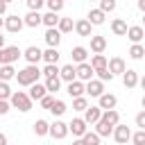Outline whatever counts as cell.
<instances>
[{
    "instance_id": "cell-1",
    "label": "cell",
    "mask_w": 145,
    "mask_h": 145,
    "mask_svg": "<svg viewBox=\"0 0 145 145\" xmlns=\"http://www.w3.org/2000/svg\"><path fill=\"white\" fill-rule=\"evenodd\" d=\"M39 77H41V70L39 66H25L23 70L16 72V79L20 86H32V84H39Z\"/></svg>"
},
{
    "instance_id": "cell-2",
    "label": "cell",
    "mask_w": 145,
    "mask_h": 145,
    "mask_svg": "<svg viewBox=\"0 0 145 145\" xmlns=\"http://www.w3.org/2000/svg\"><path fill=\"white\" fill-rule=\"evenodd\" d=\"M9 102H11L14 109H18V111H23V113L32 109V100H29V95H27L25 91H14L11 97H9Z\"/></svg>"
},
{
    "instance_id": "cell-3",
    "label": "cell",
    "mask_w": 145,
    "mask_h": 145,
    "mask_svg": "<svg viewBox=\"0 0 145 145\" xmlns=\"http://www.w3.org/2000/svg\"><path fill=\"white\" fill-rule=\"evenodd\" d=\"M18 57H23V52L16 45H7L5 50H0V66H11L14 61H18Z\"/></svg>"
},
{
    "instance_id": "cell-4",
    "label": "cell",
    "mask_w": 145,
    "mask_h": 145,
    "mask_svg": "<svg viewBox=\"0 0 145 145\" xmlns=\"http://www.w3.org/2000/svg\"><path fill=\"white\" fill-rule=\"evenodd\" d=\"M75 75H77V82H82V84L86 82V84H88L95 72H93L91 63H79V66H75Z\"/></svg>"
},
{
    "instance_id": "cell-5",
    "label": "cell",
    "mask_w": 145,
    "mask_h": 145,
    "mask_svg": "<svg viewBox=\"0 0 145 145\" xmlns=\"http://www.w3.org/2000/svg\"><path fill=\"white\" fill-rule=\"evenodd\" d=\"M113 138H116V143L127 145V140L131 138V129H129L127 125H116V127H113Z\"/></svg>"
},
{
    "instance_id": "cell-6",
    "label": "cell",
    "mask_w": 145,
    "mask_h": 145,
    "mask_svg": "<svg viewBox=\"0 0 145 145\" xmlns=\"http://www.w3.org/2000/svg\"><path fill=\"white\" fill-rule=\"evenodd\" d=\"M50 136H52V138H57V140L66 138V136H68V125H66V122H61V120H54V122L50 125Z\"/></svg>"
},
{
    "instance_id": "cell-7",
    "label": "cell",
    "mask_w": 145,
    "mask_h": 145,
    "mask_svg": "<svg viewBox=\"0 0 145 145\" xmlns=\"http://www.w3.org/2000/svg\"><path fill=\"white\" fill-rule=\"evenodd\" d=\"M106 70H109L111 75H125V70H127L125 59H122V57H113V59L106 63Z\"/></svg>"
},
{
    "instance_id": "cell-8",
    "label": "cell",
    "mask_w": 145,
    "mask_h": 145,
    "mask_svg": "<svg viewBox=\"0 0 145 145\" xmlns=\"http://www.w3.org/2000/svg\"><path fill=\"white\" fill-rule=\"evenodd\" d=\"M100 118H102V109H100V106H88V109L84 111V118H82V120H84L86 125H97Z\"/></svg>"
},
{
    "instance_id": "cell-9",
    "label": "cell",
    "mask_w": 145,
    "mask_h": 145,
    "mask_svg": "<svg viewBox=\"0 0 145 145\" xmlns=\"http://www.w3.org/2000/svg\"><path fill=\"white\" fill-rule=\"evenodd\" d=\"M23 57L27 59V63H29V66H36V63H39V61L43 59V52H41V50H39L36 45H29V48H27V50L23 52Z\"/></svg>"
},
{
    "instance_id": "cell-10",
    "label": "cell",
    "mask_w": 145,
    "mask_h": 145,
    "mask_svg": "<svg viewBox=\"0 0 145 145\" xmlns=\"http://www.w3.org/2000/svg\"><path fill=\"white\" fill-rule=\"evenodd\" d=\"M84 88H86V93H88L91 97H100V95H104V84H102L100 79H91Z\"/></svg>"
},
{
    "instance_id": "cell-11",
    "label": "cell",
    "mask_w": 145,
    "mask_h": 145,
    "mask_svg": "<svg viewBox=\"0 0 145 145\" xmlns=\"http://www.w3.org/2000/svg\"><path fill=\"white\" fill-rule=\"evenodd\" d=\"M100 100V109H104V111H111V109H116V104H118V97L113 95V93H104V95H100L97 97Z\"/></svg>"
},
{
    "instance_id": "cell-12",
    "label": "cell",
    "mask_w": 145,
    "mask_h": 145,
    "mask_svg": "<svg viewBox=\"0 0 145 145\" xmlns=\"http://www.w3.org/2000/svg\"><path fill=\"white\" fill-rule=\"evenodd\" d=\"M68 131H72V136H77V138H82L86 131H88V127H86V122L82 120V118H75L70 125H68Z\"/></svg>"
},
{
    "instance_id": "cell-13",
    "label": "cell",
    "mask_w": 145,
    "mask_h": 145,
    "mask_svg": "<svg viewBox=\"0 0 145 145\" xmlns=\"http://www.w3.org/2000/svg\"><path fill=\"white\" fill-rule=\"evenodd\" d=\"M59 79H61V82H68V84L75 82V79H77V75H75V66H72V63H66L63 68H59Z\"/></svg>"
},
{
    "instance_id": "cell-14",
    "label": "cell",
    "mask_w": 145,
    "mask_h": 145,
    "mask_svg": "<svg viewBox=\"0 0 145 145\" xmlns=\"http://www.w3.org/2000/svg\"><path fill=\"white\" fill-rule=\"evenodd\" d=\"M27 95H29V100H32V102H34V100H39V102H41V100L48 95V91H45V84H32Z\"/></svg>"
},
{
    "instance_id": "cell-15",
    "label": "cell",
    "mask_w": 145,
    "mask_h": 145,
    "mask_svg": "<svg viewBox=\"0 0 145 145\" xmlns=\"http://www.w3.org/2000/svg\"><path fill=\"white\" fill-rule=\"evenodd\" d=\"M23 25H25V23H23V18H18V16H7V18H5V27H7L9 32H14V34L20 32Z\"/></svg>"
},
{
    "instance_id": "cell-16",
    "label": "cell",
    "mask_w": 145,
    "mask_h": 145,
    "mask_svg": "<svg viewBox=\"0 0 145 145\" xmlns=\"http://www.w3.org/2000/svg\"><path fill=\"white\" fill-rule=\"evenodd\" d=\"M43 39H45L48 48H54V50H57V45L61 43V34H59V29H48Z\"/></svg>"
},
{
    "instance_id": "cell-17",
    "label": "cell",
    "mask_w": 145,
    "mask_h": 145,
    "mask_svg": "<svg viewBox=\"0 0 145 145\" xmlns=\"http://www.w3.org/2000/svg\"><path fill=\"white\" fill-rule=\"evenodd\" d=\"M104 48H106V39H104V36H100V34L91 36V50H93L95 54H102Z\"/></svg>"
},
{
    "instance_id": "cell-18",
    "label": "cell",
    "mask_w": 145,
    "mask_h": 145,
    "mask_svg": "<svg viewBox=\"0 0 145 145\" xmlns=\"http://www.w3.org/2000/svg\"><path fill=\"white\" fill-rule=\"evenodd\" d=\"M100 120H102V122H106L109 127H116V125H120V113H118L116 109H111V111H104Z\"/></svg>"
},
{
    "instance_id": "cell-19",
    "label": "cell",
    "mask_w": 145,
    "mask_h": 145,
    "mask_svg": "<svg viewBox=\"0 0 145 145\" xmlns=\"http://www.w3.org/2000/svg\"><path fill=\"white\" fill-rule=\"evenodd\" d=\"M41 23H43L48 29H57V25H59V16H57V14H52V11H48V14H43V16H41Z\"/></svg>"
},
{
    "instance_id": "cell-20",
    "label": "cell",
    "mask_w": 145,
    "mask_h": 145,
    "mask_svg": "<svg viewBox=\"0 0 145 145\" xmlns=\"http://www.w3.org/2000/svg\"><path fill=\"white\" fill-rule=\"evenodd\" d=\"M127 29H129V27H127V23H125L122 18H116V20L111 23V32H113L116 36H127Z\"/></svg>"
},
{
    "instance_id": "cell-21",
    "label": "cell",
    "mask_w": 145,
    "mask_h": 145,
    "mask_svg": "<svg viewBox=\"0 0 145 145\" xmlns=\"http://www.w3.org/2000/svg\"><path fill=\"white\" fill-rule=\"evenodd\" d=\"M91 27H93V25H91L86 18H82V20L75 23V32H77L79 36H93V34H91Z\"/></svg>"
},
{
    "instance_id": "cell-22",
    "label": "cell",
    "mask_w": 145,
    "mask_h": 145,
    "mask_svg": "<svg viewBox=\"0 0 145 145\" xmlns=\"http://www.w3.org/2000/svg\"><path fill=\"white\" fill-rule=\"evenodd\" d=\"M127 36H129V41H134V43H140V39L145 36V29H143L140 25H131V27L127 29Z\"/></svg>"
},
{
    "instance_id": "cell-23",
    "label": "cell",
    "mask_w": 145,
    "mask_h": 145,
    "mask_svg": "<svg viewBox=\"0 0 145 145\" xmlns=\"http://www.w3.org/2000/svg\"><path fill=\"white\" fill-rule=\"evenodd\" d=\"M106 57L104 54H93V59H91V68H93V72H100V70H104L106 68Z\"/></svg>"
},
{
    "instance_id": "cell-24",
    "label": "cell",
    "mask_w": 145,
    "mask_h": 145,
    "mask_svg": "<svg viewBox=\"0 0 145 145\" xmlns=\"http://www.w3.org/2000/svg\"><path fill=\"white\" fill-rule=\"evenodd\" d=\"M122 84L127 86V88H134L136 84H138V72L136 70H125V75H122Z\"/></svg>"
},
{
    "instance_id": "cell-25",
    "label": "cell",
    "mask_w": 145,
    "mask_h": 145,
    "mask_svg": "<svg viewBox=\"0 0 145 145\" xmlns=\"http://www.w3.org/2000/svg\"><path fill=\"white\" fill-rule=\"evenodd\" d=\"M84 93H86V88H84V84L82 82H70L68 84V95H72V97H84Z\"/></svg>"
},
{
    "instance_id": "cell-26",
    "label": "cell",
    "mask_w": 145,
    "mask_h": 145,
    "mask_svg": "<svg viewBox=\"0 0 145 145\" xmlns=\"http://www.w3.org/2000/svg\"><path fill=\"white\" fill-rule=\"evenodd\" d=\"M72 61L79 66V63H86V57H88V52H86V48H82V45H77V48H72Z\"/></svg>"
},
{
    "instance_id": "cell-27",
    "label": "cell",
    "mask_w": 145,
    "mask_h": 145,
    "mask_svg": "<svg viewBox=\"0 0 145 145\" xmlns=\"http://www.w3.org/2000/svg\"><path fill=\"white\" fill-rule=\"evenodd\" d=\"M43 61H45V66H57V61H59V52H57L54 48H48V50L43 52Z\"/></svg>"
},
{
    "instance_id": "cell-28",
    "label": "cell",
    "mask_w": 145,
    "mask_h": 145,
    "mask_svg": "<svg viewBox=\"0 0 145 145\" xmlns=\"http://www.w3.org/2000/svg\"><path fill=\"white\" fill-rule=\"evenodd\" d=\"M23 23H25L27 27H39V25H41V14H39V11H29V14L23 18Z\"/></svg>"
},
{
    "instance_id": "cell-29",
    "label": "cell",
    "mask_w": 145,
    "mask_h": 145,
    "mask_svg": "<svg viewBox=\"0 0 145 145\" xmlns=\"http://www.w3.org/2000/svg\"><path fill=\"white\" fill-rule=\"evenodd\" d=\"M86 20H88L91 25H102V23H104V14H102L100 9H91V11H88V18H86Z\"/></svg>"
},
{
    "instance_id": "cell-30",
    "label": "cell",
    "mask_w": 145,
    "mask_h": 145,
    "mask_svg": "<svg viewBox=\"0 0 145 145\" xmlns=\"http://www.w3.org/2000/svg\"><path fill=\"white\" fill-rule=\"evenodd\" d=\"M72 18H59V25H57V29H59V34H68V32H72Z\"/></svg>"
},
{
    "instance_id": "cell-31",
    "label": "cell",
    "mask_w": 145,
    "mask_h": 145,
    "mask_svg": "<svg viewBox=\"0 0 145 145\" xmlns=\"http://www.w3.org/2000/svg\"><path fill=\"white\" fill-rule=\"evenodd\" d=\"M16 77V70L14 66H0V82H9Z\"/></svg>"
},
{
    "instance_id": "cell-32",
    "label": "cell",
    "mask_w": 145,
    "mask_h": 145,
    "mask_svg": "<svg viewBox=\"0 0 145 145\" xmlns=\"http://www.w3.org/2000/svg\"><path fill=\"white\" fill-rule=\"evenodd\" d=\"M34 134H36V136H45V134H50V125H48L45 120H36V122H34Z\"/></svg>"
},
{
    "instance_id": "cell-33",
    "label": "cell",
    "mask_w": 145,
    "mask_h": 145,
    "mask_svg": "<svg viewBox=\"0 0 145 145\" xmlns=\"http://www.w3.org/2000/svg\"><path fill=\"white\" fill-rule=\"evenodd\" d=\"M129 57H131V59H143V57H145V48H143L140 43H134V45L129 48Z\"/></svg>"
},
{
    "instance_id": "cell-34",
    "label": "cell",
    "mask_w": 145,
    "mask_h": 145,
    "mask_svg": "<svg viewBox=\"0 0 145 145\" xmlns=\"http://www.w3.org/2000/svg\"><path fill=\"white\" fill-rule=\"evenodd\" d=\"M59 86H61V79H59V77H50V79H45V91H48V93H57Z\"/></svg>"
},
{
    "instance_id": "cell-35",
    "label": "cell",
    "mask_w": 145,
    "mask_h": 145,
    "mask_svg": "<svg viewBox=\"0 0 145 145\" xmlns=\"http://www.w3.org/2000/svg\"><path fill=\"white\" fill-rule=\"evenodd\" d=\"M95 134H97L100 138H102V136H109V134H113V127H109L106 122H102V120H100V122L95 125Z\"/></svg>"
},
{
    "instance_id": "cell-36",
    "label": "cell",
    "mask_w": 145,
    "mask_h": 145,
    "mask_svg": "<svg viewBox=\"0 0 145 145\" xmlns=\"http://www.w3.org/2000/svg\"><path fill=\"white\" fill-rule=\"evenodd\" d=\"M82 140H84V145H100V136L95 131H86L82 136Z\"/></svg>"
},
{
    "instance_id": "cell-37",
    "label": "cell",
    "mask_w": 145,
    "mask_h": 145,
    "mask_svg": "<svg viewBox=\"0 0 145 145\" xmlns=\"http://www.w3.org/2000/svg\"><path fill=\"white\" fill-rule=\"evenodd\" d=\"M66 109H68V106H66V102H63V100H54V104H52V109H50V111H52L54 116H63V113H66Z\"/></svg>"
},
{
    "instance_id": "cell-38",
    "label": "cell",
    "mask_w": 145,
    "mask_h": 145,
    "mask_svg": "<svg viewBox=\"0 0 145 145\" xmlns=\"http://www.w3.org/2000/svg\"><path fill=\"white\" fill-rule=\"evenodd\" d=\"M72 109H75V111H86V109H88L86 97H75V100H72Z\"/></svg>"
},
{
    "instance_id": "cell-39",
    "label": "cell",
    "mask_w": 145,
    "mask_h": 145,
    "mask_svg": "<svg viewBox=\"0 0 145 145\" xmlns=\"http://www.w3.org/2000/svg\"><path fill=\"white\" fill-rule=\"evenodd\" d=\"M9 97H11V88H9V84H7V82H0V100L7 102Z\"/></svg>"
},
{
    "instance_id": "cell-40",
    "label": "cell",
    "mask_w": 145,
    "mask_h": 145,
    "mask_svg": "<svg viewBox=\"0 0 145 145\" xmlns=\"http://www.w3.org/2000/svg\"><path fill=\"white\" fill-rule=\"evenodd\" d=\"M61 9H63V0H48V11L57 14V11H61Z\"/></svg>"
},
{
    "instance_id": "cell-41",
    "label": "cell",
    "mask_w": 145,
    "mask_h": 145,
    "mask_svg": "<svg viewBox=\"0 0 145 145\" xmlns=\"http://www.w3.org/2000/svg\"><path fill=\"white\" fill-rule=\"evenodd\" d=\"M41 75H45V79H50V77H59V68H57V66H45V68L41 70Z\"/></svg>"
},
{
    "instance_id": "cell-42",
    "label": "cell",
    "mask_w": 145,
    "mask_h": 145,
    "mask_svg": "<svg viewBox=\"0 0 145 145\" xmlns=\"http://www.w3.org/2000/svg\"><path fill=\"white\" fill-rule=\"evenodd\" d=\"M113 9H116V2H113V0H102V2H100V11H102V14L113 11Z\"/></svg>"
},
{
    "instance_id": "cell-43",
    "label": "cell",
    "mask_w": 145,
    "mask_h": 145,
    "mask_svg": "<svg viewBox=\"0 0 145 145\" xmlns=\"http://www.w3.org/2000/svg\"><path fill=\"white\" fill-rule=\"evenodd\" d=\"M131 143L134 145H145V131H136V134H131Z\"/></svg>"
},
{
    "instance_id": "cell-44",
    "label": "cell",
    "mask_w": 145,
    "mask_h": 145,
    "mask_svg": "<svg viewBox=\"0 0 145 145\" xmlns=\"http://www.w3.org/2000/svg\"><path fill=\"white\" fill-rule=\"evenodd\" d=\"M27 7H29V11H39L43 7V0H27Z\"/></svg>"
},
{
    "instance_id": "cell-45",
    "label": "cell",
    "mask_w": 145,
    "mask_h": 145,
    "mask_svg": "<svg viewBox=\"0 0 145 145\" xmlns=\"http://www.w3.org/2000/svg\"><path fill=\"white\" fill-rule=\"evenodd\" d=\"M97 77H100V82H102V84H104V82H111V79H113V75H111V72H109L106 68H104V70H100V72H97Z\"/></svg>"
},
{
    "instance_id": "cell-46",
    "label": "cell",
    "mask_w": 145,
    "mask_h": 145,
    "mask_svg": "<svg viewBox=\"0 0 145 145\" xmlns=\"http://www.w3.org/2000/svg\"><path fill=\"white\" fill-rule=\"evenodd\" d=\"M52 104H54V97H52V95H45V97L41 100V106H43V109H48V111L52 109Z\"/></svg>"
},
{
    "instance_id": "cell-47",
    "label": "cell",
    "mask_w": 145,
    "mask_h": 145,
    "mask_svg": "<svg viewBox=\"0 0 145 145\" xmlns=\"http://www.w3.org/2000/svg\"><path fill=\"white\" fill-rule=\"evenodd\" d=\"M136 127H140V131H145V111H140L136 116Z\"/></svg>"
},
{
    "instance_id": "cell-48",
    "label": "cell",
    "mask_w": 145,
    "mask_h": 145,
    "mask_svg": "<svg viewBox=\"0 0 145 145\" xmlns=\"http://www.w3.org/2000/svg\"><path fill=\"white\" fill-rule=\"evenodd\" d=\"M7 111H9V102H2L0 100V116H5Z\"/></svg>"
},
{
    "instance_id": "cell-49",
    "label": "cell",
    "mask_w": 145,
    "mask_h": 145,
    "mask_svg": "<svg viewBox=\"0 0 145 145\" xmlns=\"http://www.w3.org/2000/svg\"><path fill=\"white\" fill-rule=\"evenodd\" d=\"M5 11H7V2H5V0H0V16H2Z\"/></svg>"
},
{
    "instance_id": "cell-50",
    "label": "cell",
    "mask_w": 145,
    "mask_h": 145,
    "mask_svg": "<svg viewBox=\"0 0 145 145\" xmlns=\"http://www.w3.org/2000/svg\"><path fill=\"white\" fill-rule=\"evenodd\" d=\"M138 9H140V11L145 14V0H138Z\"/></svg>"
},
{
    "instance_id": "cell-51",
    "label": "cell",
    "mask_w": 145,
    "mask_h": 145,
    "mask_svg": "<svg viewBox=\"0 0 145 145\" xmlns=\"http://www.w3.org/2000/svg\"><path fill=\"white\" fill-rule=\"evenodd\" d=\"M0 145H9V143H7V136H5V134H0Z\"/></svg>"
},
{
    "instance_id": "cell-52",
    "label": "cell",
    "mask_w": 145,
    "mask_h": 145,
    "mask_svg": "<svg viewBox=\"0 0 145 145\" xmlns=\"http://www.w3.org/2000/svg\"><path fill=\"white\" fill-rule=\"evenodd\" d=\"M72 145H84V140H82V138H75V140H72Z\"/></svg>"
},
{
    "instance_id": "cell-53",
    "label": "cell",
    "mask_w": 145,
    "mask_h": 145,
    "mask_svg": "<svg viewBox=\"0 0 145 145\" xmlns=\"http://www.w3.org/2000/svg\"><path fill=\"white\" fill-rule=\"evenodd\" d=\"M7 45H5V36H0V50H5Z\"/></svg>"
},
{
    "instance_id": "cell-54",
    "label": "cell",
    "mask_w": 145,
    "mask_h": 145,
    "mask_svg": "<svg viewBox=\"0 0 145 145\" xmlns=\"http://www.w3.org/2000/svg\"><path fill=\"white\" fill-rule=\"evenodd\" d=\"M138 84H140V86H143V91H145V75H143V77L138 79Z\"/></svg>"
},
{
    "instance_id": "cell-55",
    "label": "cell",
    "mask_w": 145,
    "mask_h": 145,
    "mask_svg": "<svg viewBox=\"0 0 145 145\" xmlns=\"http://www.w3.org/2000/svg\"><path fill=\"white\" fill-rule=\"evenodd\" d=\"M140 104H143V111H145V95H143V100H140Z\"/></svg>"
},
{
    "instance_id": "cell-56",
    "label": "cell",
    "mask_w": 145,
    "mask_h": 145,
    "mask_svg": "<svg viewBox=\"0 0 145 145\" xmlns=\"http://www.w3.org/2000/svg\"><path fill=\"white\" fill-rule=\"evenodd\" d=\"M2 25H5V18H2V16H0V27H2Z\"/></svg>"
},
{
    "instance_id": "cell-57",
    "label": "cell",
    "mask_w": 145,
    "mask_h": 145,
    "mask_svg": "<svg viewBox=\"0 0 145 145\" xmlns=\"http://www.w3.org/2000/svg\"><path fill=\"white\" fill-rule=\"evenodd\" d=\"M143 23H145V16H143Z\"/></svg>"
}]
</instances>
